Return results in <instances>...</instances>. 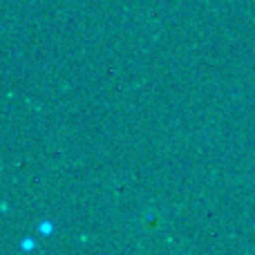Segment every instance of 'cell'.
Here are the masks:
<instances>
[{"instance_id": "6da1fadb", "label": "cell", "mask_w": 255, "mask_h": 255, "mask_svg": "<svg viewBox=\"0 0 255 255\" xmlns=\"http://www.w3.org/2000/svg\"><path fill=\"white\" fill-rule=\"evenodd\" d=\"M40 233H52V226H49V224H40Z\"/></svg>"}]
</instances>
